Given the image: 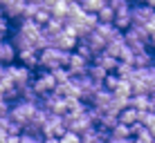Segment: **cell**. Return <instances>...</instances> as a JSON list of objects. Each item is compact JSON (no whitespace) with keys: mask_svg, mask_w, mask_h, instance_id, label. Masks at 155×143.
Here are the masks:
<instances>
[{"mask_svg":"<svg viewBox=\"0 0 155 143\" xmlns=\"http://www.w3.org/2000/svg\"><path fill=\"white\" fill-rule=\"evenodd\" d=\"M41 101H27V98H18L12 103V107H9V116H12L14 121H18V123H27V121L34 116V112L38 110Z\"/></svg>","mask_w":155,"mask_h":143,"instance_id":"obj_1","label":"cell"},{"mask_svg":"<svg viewBox=\"0 0 155 143\" xmlns=\"http://www.w3.org/2000/svg\"><path fill=\"white\" fill-rule=\"evenodd\" d=\"M65 121H63L61 114H50V119L45 121V125H43V136H45V141L54 143L61 139V134L65 132Z\"/></svg>","mask_w":155,"mask_h":143,"instance_id":"obj_2","label":"cell"},{"mask_svg":"<svg viewBox=\"0 0 155 143\" xmlns=\"http://www.w3.org/2000/svg\"><path fill=\"white\" fill-rule=\"evenodd\" d=\"M61 67V49L54 45L38 51V70H56Z\"/></svg>","mask_w":155,"mask_h":143,"instance_id":"obj_3","label":"cell"},{"mask_svg":"<svg viewBox=\"0 0 155 143\" xmlns=\"http://www.w3.org/2000/svg\"><path fill=\"white\" fill-rule=\"evenodd\" d=\"M7 70H9V76L16 81V85L18 87H23V85H27V83H31V78H34V72H31V67L27 65H23V63H12V65H7Z\"/></svg>","mask_w":155,"mask_h":143,"instance_id":"obj_4","label":"cell"},{"mask_svg":"<svg viewBox=\"0 0 155 143\" xmlns=\"http://www.w3.org/2000/svg\"><path fill=\"white\" fill-rule=\"evenodd\" d=\"M130 11H133V23L135 25H146L148 20L153 18L155 9L151 7V5H146V2H133Z\"/></svg>","mask_w":155,"mask_h":143,"instance_id":"obj_5","label":"cell"},{"mask_svg":"<svg viewBox=\"0 0 155 143\" xmlns=\"http://www.w3.org/2000/svg\"><path fill=\"white\" fill-rule=\"evenodd\" d=\"M88 65H90V61L85 56H81L77 49L70 54V63H68V70L72 72V78L74 76H83V74H88Z\"/></svg>","mask_w":155,"mask_h":143,"instance_id":"obj_6","label":"cell"},{"mask_svg":"<svg viewBox=\"0 0 155 143\" xmlns=\"http://www.w3.org/2000/svg\"><path fill=\"white\" fill-rule=\"evenodd\" d=\"M25 5H27V0H7V2L2 5V9H5V14H7L9 20H16V23H18V20L23 18Z\"/></svg>","mask_w":155,"mask_h":143,"instance_id":"obj_7","label":"cell"},{"mask_svg":"<svg viewBox=\"0 0 155 143\" xmlns=\"http://www.w3.org/2000/svg\"><path fill=\"white\" fill-rule=\"evenodd\" d=\"M18 63H23V65L36 70V67H38V49H36L34 45L25 47V49H18Z\"/></svg>","mask_w":155,"mask_h":143,"instance_id":"obj_8","label":"cell"},{"mask_svg":"<svg viewBox=\"0 0 155 143\" xmlns=\"http://www.w3.org/2000/svg\"><path fill=\"white\" fill-rule=\"evenodd\" d=\"M79 40H83V43H88L90 45V49L94 51V54H99V51H104L106 49V43H108V40L104 38V36L99 34L97 29H92L90 31L88 36H83V38H79Z\"/></svg>","mask_w":155,"mask_h":143,"instance_id":"obj_9","label":"cell"},{"mask_svg":"<svg viewBox=\"0 0 155 143\" xmlns=\"http://www.w3.org/2000/svg\"><path fill=\"white\" fill-rule=\"evenodd\" d=\"M18 29H20V31H25V34H27L29 38H31V43H34L36 36H38L41 31H43V25H38L34 18H20V20H18Z\"/></svg>","mask_w":155,"mask_h":143,"instance_id":"obj_10","label":"cell"},{"mask_svg":"<svg viewBox=\"0 0 155 143\" xmlns=\"http://www.w3.org/2000/svg\"><path fill=\"white\" fill-rule=\"evenodd\" d=\"M115 27L117 29H121V31H126L128 27L133 25V11H130V7H124V9H117L115 11Z\"/></svg>","mask_w":155,"mask_h":143,"instance_id":"obj_11","label":"cell"},{"mask_svg":"<svg viewBox=\"0 0 155 143\" xmlns=\"http://www.w3.org/2000/svg\"><path fill=\"white\" fill-rule=\"evenodd\" d=\"M92 61H94V63H99V65L104 67L106 72H115V70H117V65H119V58L113 56V54H108V51H99V54H94Z\"/></svg>","mask_w":155,"mask_h":143,"instance_id":"obj_12","label":"cell"},{"mask_svg":"<svg viewBox=\"0 0 155 143\" xmlns=\"http://www.w3.org/2000/svg\"><path fill=\"white\" fill-rule=\"evenodd\" d=\"M128 139H133V132H130V125H126V123H117L113 130H110V141H115V143H124Z\"/></svg>","mask_w":155,"mask_h":143,"instance_id":"obj_13","label":"cell"},{"mask_svg":"<svg viewBox=\"0 0 155 143\" xmlns=\"http://www.w3.org/2000/svg\"><path fill=\"white\" fill-rule=\"evenodd\" d=\"M0 61L5 65H12V63L18 61V49L14 47L12 40H2V51H0Z\"/></svg>","mask_w":155,"mask_h":143,"instance_id":"obj_14","label":"cell"},{"mask_svg":"<svg viewBox=\"0 0 155 143\" xmlns=\"http://www.w3.org/2000/svg\"><path fill=\"white\" fill-rule=\"evenodd\" d=\"M133 65H135V67H153L155 65V56L148 49H140V51H135V61H133Z\"/></svg>","mask_w":155,"mask_h":143,"instance_id":"obj_15","label":"cell"},{"mask_svg":"<svg viewBox=\"0 0 155 143\" xmlns=\"http://www.w3.org/2000/svg\"><path fill=\"white\" fill-rule=\"evenodd\" d=\"M128 105L137 107L140 112H146V110H151V94H133Z\"/></svg>","mask_w":155,"mask_h":143,"instance_id":"obj_16","label":"cell"},{"mask_svg":"<svg viewBox=\"0 0 155 143\" xmlns=\"http://www.w3.org/2000/svg\"><path fill=\"white\" fill-rule=\"evenodd\" d=\"M9 40L14 43V47H16V49H25V47H31V45H34L29 36L25 34V31H20L18 27L14 29V34H12V38H9Z\"/></svg>","mask_w":155,"mask_h":143,"instance_id":"obj_17","label":"cell"},{"mask_svg":"<svg viewBox=\"0 0 155 143\" xmlns=\"http://www.w3.org/2000/svg\"><path fill=\"white\" fill-rule=\"evenodd\" d=\"M119 121H121V123H126V125L137 123V121H140V110L133 107V105H126V107L119 112Z\"/></svg>","mask_w":155,"mask_h":143,"instance_id":"obj_18","label":"cell"},{"mask_svg":"<svg viewBox=\"0 0 155 143\" xmlns=\"http://www.w3.org/2000/svg\"><path fill=\"white\" fill-rule=\"evenodd\" d=\"M88 74H90V78H92V81H97V83H104V78L108 76V72H106L99 63H94V61L88 65Z\"/></svg>","mask_w":155,"mask_h":143,"instance_id":"obj_19","label":"cell"},{"mask_svg":"<svg viewBox=\"0 0 155 143\" xmlns=\"http://www.w3.org/2000/svg\"><path fill=\"white\" fill-rule=\"evenodd\" d=\"M43 29H45V31H47V34H50V36H56L58 31H63V29H65V23H63V20H58V18H54V16H52V18L47 20L45 25H43Z\"/></svg>","mask_w":155,"mask_h":143,"instance_id":"obj_20","label":"cell"},{"mask_svg":"<svg viewBox=\"0 0 155 143\" xmlns=\"http://www.w3.org/2000/svg\"><path fill=\"white\" fill-rule=\"evenodd\" d=\"M68 5H70V2H65V0H56V2L52 5V16L65 23V16H68Z\"/></svg>","mask_w":155,"mask_h":143,"instance_id":"obj_21","label":"cell"},{"mask_svg":"<svg viewBox=\"0 0 155 143\" xmlns=\"http://www.w3.org/2000/svg\"><path fill=\"white\" fill-rule=\"evenodd\" d=\"M135 70H137V67L133 65V63H121V61H119V65H117V70H115V72L119 74L121 78H126V81H130V78L135 76Z\"/></svg>","mask_w":155,"mask_h":143,"instance_id":"obj_22","label":"cell"},{"mask_svg":"<svg viewBox=\"0 0 155 143\" xmlns=\"http://www.w3.org/2000/svg\"><path fill=\"white\" fill-rule=\"evenodd\" d=\"M133 139L135 141H140V143H153L155 141V136H153V132L146 128V125H142L140 130L135 132V134H133Z\"/></svg>","mask_w":155,"mask_h":143,"instance_id":"obj_23","label":"cell"},{"mask_svg":"<svg viewBox=\"0 0 155 143\" xmlns=\"http://www.w3.org/2000/svg\"><path fill=\"white\" fill-rule=\"evenodd\" d=\"M119 123V116L117 114H110V112H104V116H101V121H99V128H106V130H113L115 125Z\"/></svg>","mask_w":155,"mask_h":143,"instance_id":"obj_24","label":"cell"},{"mask_svg":"<svg viewBox=\"0 0 155 143\" xmlns=\"http://www.w3.org/2000/svg\"><path fill=\"white\" fill-rule=\"evenodd\" d=\"M97 18L101 20V23H113V20H115V9L110 7L108 2H106L104 7H101L99 11H97Z\"/></svg>","mask_w":155,"mask_h":143,"instance_id":"obj_25","label":"cell"},{"mask_svg":"<svg viewBox=\"0 0 155 143\" xmlns=\"http://www.w3.org/2000/svg\"><path fill=\"white\" fill-rule=\"evenodd\" d=\"M119 83H121V76H119L117 72H108V76L104 78V87H106V89H110V92H115Z\"/></svg>","mask_w":155,"mask_h":143,"instance_id":"obj_26","label":"cell"},{"mask_svg":"<svg viewBox=\"0 0 155 143\" xmlns=\"http://www.w3.org/2000/svg\"><path fill=\"white\" fill-rule=\"evenodd\" d=\"M52 74H54L56 83H68V81H72V72L68 70L65 65H61V67H56V70H52Z\"/></svg>","mask_w":155,"mask_h":143,"instance_id":"obj_27","label":"cell"},{"mask_svg":"<svg viewBox=\"0 0 155 143\" xmlns=\"http://www.w3.org/2000/svg\"><path fill=\"white\" fill-rule=\"evenodd\" d=\"M50 45H52V36L47 34L45 29H43L41 34L36 36V40H34V47H36V49L41 51V49H45V47H50Z\"/></svg>","mask_w":155,"mask_h":143,"instance_id":"obj_28","label":"cell"},{"mask_svg":"<svg viewBox=\"0 0 155 143\" xmlns=\"http://www.w3.org/2000/svg\"><path fill=\"white\" fill-rule=\"evenodd\" d=\"M106 2H108V0H81L83 9H85V11H90V14H97Z\"/></svg>","mask_w":155,"mask_h":143,"instance_id":"obj_29","label":"cell"},{"mask_svg":"<svg viewBox=\"0 0 155 143\" xmlns=\"http://www.w3.org/2000/svg\"><path fill=\"white\" fill-rule=\"evenodd\" d=\"M50 18H52V11H50L47 7H43V5H41L38 9H36V14H34V20H36L38 25H45Z\"/></svg>","mask_w":155,"mask_h":143,"instance_id":"obj_30","label":"cell"},{"mask_svg":"<svg viewBox=\"0 0 155 143\" xmlns=\"http://www.w3.org/2000/svg\"><path fill=\"white\" fill-rule=\"evenodd\" d=\"M20 98H27V101H41V96L34 92V85L27 83V85L20 87Z\"/></svg>","mask_w":155,"mask_h":143,"instance_id":"obj_31","label":"cell"},{"mask_svg":"<svg viewBox=\"0 0 155 143\" xmlns=\"http://www.w3.org/2000/svg\"><path fill=\"white\" fill-rule=\"evenodd\" d=\"M58 141H61V143H81V134L74 132V130H65Z\"/></svg>","mask_w":155,"mask_h":143,"instance_id":"obj_32","label":"cell"},{"mask_svg":"<svg viewBox=\"0 0 155 143\" xmlns=\"http://www.w3.org/2000/svg\"><path fill=\"white\" fill-rule=\"evenodd\" d=\"M81 141H85V143H99L101 139H99L97 125H94V128H90V130H85L83 134H81Z\"/></svg>","mask_w":155,"mask_h":143,"instance_id":"obj_33","label":"cell"},{"mask_svg":"<svg viewBox=\"0 0 155 143\" xmlns=\"http://www.w3.org/2000/svg\"><path fill=\"white\" fill-rule=\"evenodd\" d=\"M77 51H79V54H81V56H85V58H88L90 63H92V58H94V51L90 49V45H88V43H83V40H79V45H77Z\"/></svg>","mask_w":155,"mask_h":143,"instance_id":"obj_34","label":"cell"},{"mask_svg":"<svg viewBox=\"0 0 155 143\" xmlns=\"http://www.w3.org/2000/svg\"><path fill=\"white\" fill-rule=\"evenodd\" d=\"M119 61L121 63H133L135 61V49H133L130 45H124V49H121V54H119Z\"/></svg>","mask_w":155,"mask_h":143,"instance_id":"obj_35","label":"cell"},{"mask_svg":"<svg viewBox=\"0 0 155 143\" xmlns=\"http://www.w3.org/2000/svg\"><path fill=\"white\" fill-rule=\"evenodd\" d=\"M0 29H2V34L7 36L9 34V18H7V14H5V9L0 7Z\"/></svg>","mask_w":155,"mask_h":143,"instance_id":"obj_36","label":"cell"},{"mask_svg":"<svg viewBox=\"0 0 155 143\" xmlns=\"http://www.w3.org/2000/svg\"><path fill=\"white\" fill-rule=\"evenodd\" d=\"M108 5L115 9V11H117V9H124V7H130L128 0H108Z\"/></svg>","mask_w":155,"mask_h":143,"instance_id":"obj_37","label":"cell"},{"mask_svg":"<svg viewBox=\"0 0 155 143\" xmlns=\"http://www.w3.org/2000/svg\"><path fill=\"white\" fill-rule=\"evenodd\" d=\"M146 29H148V31H155V14H153V18L146 23Z\"/></svg>","mask_w":155,"mask_h":143,"instance_id":"obj_38","label":"cell"},{"mask_svg":"<svg viewBox=\"0 0 155 143\" xmlns=\"http://www.w3.org/2000/svg\"><path fill=\"white\" fill-rule=\"evenodd\" d=\"M148 45H151V49H155V31H151V38H148Z\"/></svg>","mask_w":155,"mask_h":143,"instance_id":"obj_39","label":"cell"},{"mask_svg":"<svg viewBox=\"0 0 155 143\" xmlns=\"http://www.w3.org/2000/svg\"><path fill=\"white\" fill-rule=\"evenodd\" d=\"M0 96L5 98V85H2V83H0Z\"/></svg>","mask_w":155,"mask_h":143,"instance_id":"obj_40","label":"cell"},{"mask_svg":"<svg viewBox=\"0 0 155 143\" xmlns=\"http://www.w3.org/2000/svg\"><path fill=\"white\" fill-rule=\"evenodd\" d=\"M144 2H146V5H151V7L155 9V0H144Z\"/></svg>","mask_w":155,"mask_h":143,"instance_id":"obj_41","label":"cell"},{"mask_svg":"<svg viewBox=\"0 0 155 143\" xmlns=\"http://www.w3.org/2000/svg\"><path fill=\"white\" fill-rule=\"evenodd\" d=\"M27 2H36V5H41V2H43V0H27Z\"/></svg>","mask_w":155,"mask_h":143,"instance_id":"obj_42","label":"cell"},{"mask_svg":"<svg viewBox=\"0 0 155 143\" xmlns=\"http://www.w3.org/2000/svg\"><path fill=\"white\" fill-rule=\"evenodd\" d=\"M5 2H7V0H0V7H2V5H5Z\"/></svg>","mask_w":155,"mask_h":143,"instance_id":"obj_43","label":"cell"},{"mask_svg":"<svg viewBox=\"0 0 155 143\" xmlns=\"http://www.w3.org/2000/svg\"><path fill=\"white\" fill-rule=\"evenodd\" d=\"M128 2H133V0H128Z\"/></svg>","mask_w":155,"mask_h":143,"instance_id":"obj_44","label":"cell"}]
</instances>
